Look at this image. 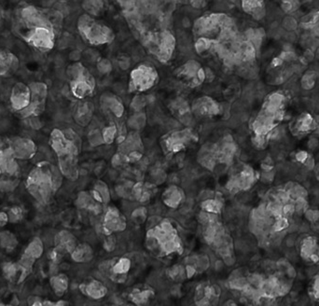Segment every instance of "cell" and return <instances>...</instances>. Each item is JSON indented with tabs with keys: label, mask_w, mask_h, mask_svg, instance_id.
I'll return each mask as SVG.
<instances>
[{
	"label": "cell",
	"mask_w": 319,
	"mask_h": 306,
	"mask_svg": "<svg viewBox=\"0 0 319 306\" xmlns=\"http://www.w3.org/2000/svg\"><path fill=\"white\" fill-rule=\"evenodd\" d=\"M63 19L64 14L55 7H41L25 4L17 7L12 30L35 50L48 52L54 47Z\"/></svg>",
	"instance_id": "6da1fadb"
},
{
	"label": "cell",
	"mask_w": 319,
	"mask_h": 306,
	"mask_svg": "<svg viewBox=\"0 0 319 306\" xmlns=\"http://www.w3.org/2000/svg\"><path fill=\"white\" fill-rule=\"evenodd\" d=\"M62 181L63 175L59 168L48 161H42L30 171L25 187L38 204L46 205L52 201L53 195L62 185Z\"/></svg>",
	"instance_id": "7a4b0ae2"
},
{
	"label": "cell",
	"mask_w": 319,
	"mask_h": 306,
	"mask_svg": "<svg viewBox=\"0 0 319 306\" xmlns=\"http://www.w3.org/2000/svg\"><path fill=\"white\" fill-rule=\"evenodd\" d=\"M20 180L21 167L7 147L0 151V192H13L19 186Z\"/></svg>",
	"instance_id": "3957f363"
},
{
	"label": "cell",
	"mask_w": 319,
	"mask_h": 306,
	"mask_svg": "<svg viewBox=\"0 0 319 306\" xmlns=\"http://www.w3.org/2000/svg\"><path fill=\"white\" fill-rule=\"evenodd\" d=\"M31 90V104L27 110L20 117L21 119H26L28 118L39 117L40 114L45 110L47 97H48V86L44 82H30Z\"/></svg>",
	"instance_id": "277c9868"
},
{
	"label": "cell",
	"mask_w": 319,
	"mask_h": 306,
	"mask_svg": "<svg viewBox=\"0 0 319 306\" xmlns=\"http://www.w3.org/2000/svg\"><path fill=\"white\" fill-rule=\"evenodd\" d=\"M31 90L29 85L17 82L12 86L9 95V104L13 111L21 117L31 104Z\"/></svg>",
	"instance_id": "5b68a950"
},
{
	"label": "cell",
	"mask_w": 319,
	"mask_h": 306,
	"mask_svg": "<svg viewBox=\"0 0 319 306\" xmlns=\"http://www.w3.org/2000/svg\"><path fill=\"white\" fill-rule=\"evenodd\" d=\"M8 149L17 161H27L37 154V146L30 138L14 136L8 139Z\"/></svg>",
	"instance_id": "8992f818"
},
{
	"label": "cell",
	"mask_w": 319,
	"mask_h": 306,
	"mask_svg": "<svg viewBox=\"0 0 319 306\" xmlns=\"http://www.w3.org/2000/svg\"><path fill=\"white\" fill-rule=\"evenodd\" d=\"M20 60L7 49L0 48V77L9 78L19 70Z\"/></svg>",
	"instance_id": "52a82bcc"
},
{
	"label": "cell",
	"mask_w": 319,
	"mask_h": 306,
	"mask_svg": "<svg viewBox=\"0 0 319 306\" xmlns=\"http://www.w3.org/2000/svg\"><path fill=\"white\" fill-rule=\"evenodd\" d=\"M5 278L14 284L22 283L31 271L22 267L19 262H5L2 266Z\"/></svg>",
	"instance_id": "ba28073f"
},
{
	"label": "cell",
	"mask_w": 319,
	"mask_h": 306,
	"mask_svg": "<svg viewBox=\"0 0 319 306\" xmlns=\"http://www.w3.org/2000/svg\"><path fill=\"white\" fill-rule=\"evenodd\" d=\"M54 245L55 248H57L60 252L63 254L70 252L74 250L77 246V240L73 234L67 231H62L56 233L54 236Z\"/></svg>",
	"instance_id": "9c48e42d"
},
{
	"label": "cell",
	"mask_w": 319,
	"mask_h": 306,
	"mask_svg": "<svg viewBox=\"0 0 319 306\" xmlns=\"http://www.w3.org/2000/svg\"><path fill=\"white\" fill-rule=\"evenodd\" d=\"M44 251V244L43 241L39 237L33 239L29 243V245L25 248L23 254L31 257L34 260L39 259Z\"/></svg>",
	"instance_id": "30bf717a"
},
{
	"label": "cell",
	"mask_w": 319,
	"mask_h": 306,
	"mask_svg": "<svg viewBox=\"0 0 319 306\" xmlns=\"http://www.w3.org/2000/svg\"><path fill=\"white\" fill-rule=\"evenodd\" d=\"M71 255H72V259L77 262L89 261L93 258L92 249L86 244H82L80 246H76V248L72 251Z\"/></svg>",
	"instance_id": "8fae6325"
},
{
	"label": "cell",
	"mask_w": 319,
	"mask_h": 306,
	"mask_svg": "<svg viewBox=\"0 0 319 306\" xmlns=\"http://www.w3.org/2000/svg\"><path fill=\"white\" fill-rule=\"evenodd\" d=\"M18 245V240L10 231L0 232V246L7 250H13Z\"/></svg>",
	"instance_id": "7c38bea8"
},
{
	"label": "cell",
	"mask_w": 319,
	"mask_h": 306,
	"mask_svg": "<svg viewBox=\"0 0 319 306\" xmlns=\"http://www.w3.org/2000/svg\"><path fill=\"white\" fill-rule=\"evenodd\" d=\"M51 285L56 295L61 296L64 294L65 291H67V285H68L67 277L65 275L52 276L51 279Z\"/></svg>",
	"instance_id": "4fadbf2b"
},
{
	"label": "cell",
	"mask_w": 319,
	"mask_h": 306,
	"mask_svg": "<svg viewBox=\"0 0 319 306\" xmlns=\"http://www.w3.org/2000/svg\"><path fill=\"white\" fill-rule=\"evenodd\" d=\"M8 221L10 222H18L23 217V210L21 206L15 205L7 211Z\"/></svg>",
	"instance_id": "5bb4252c"
},
{
	"label": "cell",
	"mask_w": 319,
	"mask_h": 306,
	"mask_svg": "<svg viewBox=\"0 0 319 306\" xmlns=\"http://www.w3.org/2000/svg\"><path fill=\"white\" fill-rule=\"evenodd\" d=\"M129 267H130V261H128L127 259H123L116 265L114 270L117 274H123V273H126Z\"/></svg>",
	"instance_id": "9a60e30c"
},
{
	"label": "cell",
	"mask_w": 319,
	"mask_h": 306,
	"mask_svg": "<svg viewBox=\"0 0 319 306\" xmlns=\"http://www.w3.org/2000/svg\"><path fill=\"white\" fill-rule=\"evenodd\" d=\"M24 120L27 122L28 126L30 128H32V129H34V130H38V129H40L42 127V123L38 119V117L28 118V119H24Z\"/></svg>",
	"instance_id": "2e32d148"
},
{
	"label": "cell",
	"mask_w": 319,
	"mask_h": 306,
	"mask_svg": "<svg viewBox=\"0 0 319 306\" xmlns=\"http://www.w3.org/2000/svg\"><path fill=\"white\" fill-rule=\"evenodd\" d=\"M8 222V216H7V212L1 211L0 212V227L5 226Z\"/></svg>",
	"instance_id": "e0dca14e"
},
{
	"label": "cell",
	"mask_w": 319,
	"mask_h": 306,
	"mask_svg": "<svg viewBox=\"0 0 319 306\" xmlns=\"http://www.w3.org/2000/svg\"><path fill=\"white\" fill-rule=\"evenodd\" d=\"M295 243H296V236L293 235V234H291L290 237L287 239V241H286V244H287L288 247H292L295 245Z\"/></svg>",
	"instance_id": "ac0fdd59"
},
{
	"label": "cell",
	"mask_w": 319,
	"mask_h": 306,
	"mask_svg": "<svg viewBox=\"0 0 319 306\" xmlns=\"http://www.w3.org/2000/svg\"><path fill=\"white\" fill-rule=\"evenodd\" d=\"M7 147H8V139L0 136V151L3 149H7Z\"/></svg>",
	"instance_id": "d6986e66"
},
{
	"label": "cell",
	"mask_w": 319,
	"mask_h": 306,
	"mask_svg": "<svg viewBox=\"0 0 319 306\" xmlns=\"http://www.w3.org/2000/svg\"><path fill=\"white\" fill-rule=\"evenodd\" d=\"M284 37H286V39H287L289 42H294V41L296 40V36H295L292 32H289V33L284 34Z\"/></svg>",
	"instance_id": "ffe728a7"
},
{
	"label": "cell",
	"mask_w": 319,
	"mask_h": 306,
	"mask_svg": "<svg viewBox=\"0 0 319 306\" xmlns=\"http://www.w3.org/2000/svg\"><path fill=\"white\" fill-rule=\"evenodd\" d=\"M293 211H294V207L292 205H290V204H287L283 209V212L286 215H291L293 213Z\"/></svg>",
	"instance_id": "44dd1931"
},
{
	"label": "cell",
	"mask_w": 319,
	"mask_h": 306,
	"mask_svg": "<svg viewBox=\"0 0 319 306\" xmlns=\"http://www.w3.org/2000/svg\"><path fill=\"white\" fill-rule=\"evenodd\" d=\"M308 146H309L310 149H315L319 146V142H318L317 139L313 138V139H311V140L309 141V143H308Z\"/></svg>",
	"instance_id": "7402d4cb"
},
{
	"label": "cell",
	"mask_w": 319,
	"mask_h": 306,
	"mask_svg": "<svg viewBox=\"0 0 319 306\" xmlns=\"http://www.w3.org/2000/svg\"><path fill=\"white\" fill-rule=\"evenodd\" d=\"M305 59L310 62V61H312L314 59V53L311 51H307L305 53Z\"/></svg>",
	"instance_id": "603a6c76"
},
{
	"label": "cell",
	"mask_w": 319,
	"mask_h": 306,
	"mask_svg": "<svg viewBox=\"0 0 319 306\" xmlns=\"http://www.w3.org/2000/svg\"><path fill=\"white\" fill-rule=\"evenodd\" d=\"M306 166H307L309 169H311V168L314 167V160H313L312 158H309V159L307 160V162H306Z\"/></svg>",
	"instance_id": "cb8c5ba5"
},
{
	"label": "cell",
	"mask_w": 319,
	"mask_h": 306,
	"mask_svg": "<svg viewBox=\"0 0 319 306\" xmlns=\"http://www.w3.org/2000/svg\"><path fill=\"white\" fill-rule=\"evenodd\" d=\"M3 19H4V9H3V7H1V5H0V25L2 24Z\"/></svg>",
	"instance_id": "d4e9b609"
},
{
	"label": "cell",
	"mask_w": 319,
	"mask_h": 306,
	"mask_svg": "<svg viewBox=\"0 0 319 306\" xmlns=\"http://www.w3.org/2000/svg\"><path fill=\"white\" fill-rule=\"evenodd\" d=\"M317 55H318V57L319 58V49L318 50V52H317Z\"/></svg>",
	"instance_id": "484cf974"
},
{
	"label": "cell",
	"mask_w": 319,
	"mask_h": 306,
	"mask_svg": "<svg viewBox=\"0 0 319 306\" xmlns=\"http://www.w3.org/2000/svg\"><path fill=\"white\" fill-rule=\"evenodd\" d=\"M317 134H319V127L318 128V130H317Z\"/></svg>",
	"instance_id": "4316f807"
},
{
	"label": "cell",
	"mask_w": 319,
	"mask_h": 306,
	"mask_svg": "<svg viewBox=\"0 0 319 306\" xmlns=\"http://www.w3.org/2000/svg\"><path fill=\"white\" fill-rule=\"evenodd\" d=\"M0 306H5V305H2V304H0Z\"/></svg>",
	"instance_id": "83f0119b"
},
{
	"label": "cell",
	"mask_w": 319,
	"mask_h": 306,
	"mask_svg": "<svg viewBox=\"0 0 319 306\" xmlns=\"http://www.w3.org/2000/svg\"><path fill=\"white\" fill-rule=\"evenodd\" d=\"M317 119H318V121H319V117H318V118H317Z\"/></svg>",
	"instance_id": "f1b7e54d"
}]
</instances>
